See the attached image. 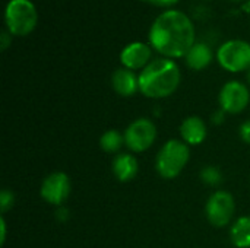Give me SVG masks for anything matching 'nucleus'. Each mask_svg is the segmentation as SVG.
Instances as JSON below:
<instances>
[{
	"label": "nucleus",
	"mask_w": 250,
	"mask_h": 248,
	"mask_svg": "<svg viewBox=\"0 0 250 248\" xmlns=\"http://www.w3.org/2000/svg\"><path fill=\"white\" fill-rule=\"evenodd\" d=\"M196 42V29L188 13L179 9L161 12L151 23L148 44L160 57L185 58L190 47Z\"/></svg>",
	"instance_id": "f257e3e1"
},
{
	"label": "nucleus",
	"mask_w": 250,
	"mask_h": 248,
	"mask_svg": "<svg viewBox=\"0 0 250 248\" xmlns=\"http://www.w3.org/2000/svg\"><path fill=\"white\" fill-rule=\"evenodd\" d=\"M182 72L176 60L157 57L139 72V92L149 99L171 96L180 86Z\"/></svg>",
	"instance_id": "f03ea898"
},
{
	"label": "nucleus",
	"mask_w": 250,
	"mask_h": 248,
	"mask_svg": "<svg viewBox=\"0 0 250 248\" xmlns=\"http://www.w3.org/2000/svg\"><path fill=\"white\" fill-rule=\"evenodd\" d=\"M190 159V146L182 139H168L155 155V171L164 180L177 178Z\"/></svg>",
	"instance_id": "7ed1b4c3"
},
{
	"label": "nucleus",
	"mask_w": 250,
	"mask_h": 248,
	"mask_svg": "<svg viewBox=\"0 0 250 248\" xmlns=\"http://www.w3.org/2000/svg\"><path fill=\"white\" fill-rule=\"evenodd\" d=\"M38 25V10L32 0H9L4 7V29L13 37H26Z\"/></svg>",
	"instance_id": "20e7f679"
},
{
	"label": "nucleus",
	"mask_w": 250,
	"mask_h": 248,
	"mask_svg": "<svg viewBox=\"0 0 250 248\" xmlns=\"http://www.w3.org/2000/svg\"><path fill=\"white\" fill-rule=\"evenodd\" d=\"M215 60L229 73H246L250 70V42L240 38L224 41L215 51Z\"/></svg>",
	"instance_id": "39448f33"
},
{
	"label": "nucleus",
	"mask_w": 250,
	"mask_h": 248,
	"mask_svg": "<svg viewBox=\"0 0 250 248\" xmlns=\"http://www.w3.org/2000/svg\"><path fill=\"white\" fill-rule=\"evenodd\" d=\"M157 126L149 117H138L125 129V146L132 153H144L157 140Z\"/></svg>",
	"instance_id": "423d86ee"
},
{
	"label": "nucleus",
	"mask_w": 250,
	"mask_h": 248,
	"mask_svg": "<svg viewBox=\"0 0 250 248\" xmlns=\"http://www.w3.org/2000/svg\"><path fill=\"white\" fill-rule=\"evenodd\" d=\"M236 200L234 196L226 190H215L205 203L207 221L215 228H226L234 222Z\"/></svg>",
	"instance_id": "0eeeda50"
},
{
	"label": "nucleus",
	"mask_w": 250,
	"mask_h": 248,
	"mask_svg": "<svg viewBox=\"0 0 250 248\" xmlns=\"http://www.w3.org/2000/svg\"><path fill=\"white\" fill-rule=\"evenodd\" d=\"M72 193V181L70 177L63 171H53L44 177L40 186V196L41 199L54 206H64L69 196Z\"/></svg>",
	"instance_id": "6e6552de"
},
{
	"label": "nucleus",
	"mask_w": 250,
	"mask_h": 248,
	"mask_svg": "<svg viewBox=\"0 0 250 248\" xmlns=\"http://www.w3.org/2000/svg\"><path fill=\"white\" fill-rule=\"evenodd\" d=\"M250 104V89L248 83L240 80L226 82L218 94V108L227 114H240Z\"/></svg>",
	"instance_id": "1a4fd4ad"
},
{
	"label": "nucleus",
	"mask_w": 250,
	"mask_h": 248,
	"mask_svg": "<svg viewBox=\"0 0 250 248\" xmlns=\"http://www.w3.org/2000/svg\"><path fill=\"white\" fill-rule=\"evenodd\" d=\"M154 50L148 42L142 41H133L123 47L120 51L119 60L122 63V67H126L133 72H142L154 58H152Z\"/></svg>",
	"instance_id": "9d476101"
},
{
	"label": "nucleus",
	"mask_w": 250,
	"mask_h": 248,
	"mask_svg": "<svg viewBox=\"0 0 250 248\" xmlns=\"http://www.w3.org/2000/svg\"><path fill=\"white\" fill-rule=\"evenodd\" d=\"M180 139L188 146H199L208 137V126L199 115H189L183 118L179 127Z\"/></svg>",
	"instance_id": "9b49d317"
},
{
	"label": "nucleus",
	"mask_w": 250,
	"mask_h": 248,
	"mask_svg": "<svg viewBox=\"0 0 250 248\" xmlns=\"http://www.w3.org/2000/svg\"><path fill=\"white\" fill-rule=\"evenodd\" d=\"M111 88L123 98L133 96L139 92V75L126 67H119L111 75Z\"/></svg>",
	"instance_id": "f8f14e48"
},
{
	"label": "nucleus",
	"mask_w": 250,
	"mask_h": 248,
	"mask_svg": "<svg viewBox=\"0 0 250 248\" xmlns=\"http://www.w3.org/2000/svg\"><path fill=\"white\" fill-rule=\"evenodd\" d=\"M111 171L117 181L129 183L136 178V175L139 172V162L133 153L120 152L113 158Z\"/></svg>",
	"instance_id": "ddd939ff"
},
{
	"label": "nucleus",
	"mask_w": 250,
	"mask_h": 248,
	"mask_svg": "<svg viewBox=\"0 0 250 248\" xmlns=\"http://www.w3.org/2000/svg\"><path fill=\"white\" fill-rule=\"evenodd\" d=\"M214 57H215V53L208 42L196 41L190 47L188 54L185 56V63L190 70L201 72L211 66V63L214 61Z\"/></svg>",
	"instance_id": "4468645a"
},
{
	"label": "nucleus",
	"mask_w": 250,
	"mask_h": 248,
	"mask_svg": "<svg viewBox=\"0 0 250 248\" xmlns=\"http://www.w3.org/2000/svg\"><path fill=\"white\" fill-rule=\"evenodd\" d=\"M230 241L236 248H250V215L234 219L230 225Z\"/></svg>",
	"instance_id": "2eb2a0df"
},
{
	"label": "nucleus",
	"mask_w": 250,
	"mask_h": 248,
	"mask_svg": "<svg viewBox=\"0 0 250 248\" xmlns=\"http://www.w3.org/2000/svg\"><path fill=\"white\" fill-rule=\"evenodd\" d=\"M98 143H100V148H101L103 152H105V153H117L125 146V136L119 130L110 129V130H105L101 134Z\"/></svg>",
	"instance_id": "dca6fc26"
},
{
	"label": "nucleus",
	"mask_w": 250,
	"mask_h": 248,
	"mask_svg": "<svg viewBox=\"0 0 250 248\" xmlns=\"http://www.w3.org/2000/svg\"><path fill=\"white\" fill-rule=\"evenodd\" d=\"M199 178H201V181L204 184H207L209 187H218L223 183V180H224L220 168H217L215 165H207V167H204L201 170V172H199Z\"/></svg>",
	"instance_id": "f3484780"
},
{
	"label": "nucleus",
	"mask_w": 250,
	"mask_h": 248,
	"mask_svg": "<svg viewBox=\"0 0 250 248\" xmlns=\"http://www.w3.org/2000/svg\"><path fill=\"white\" fill-rule=\"evenodd\" d=\"M15 205V194L12 190L9 189H3L0 193V210H1V216L4 213H7Z\"/></svg>",
	"instance_id": "a211bd4d"
},
{
	"label": "nucleus",
	"mask_w": 250,
	"mask_h": 248,
	"mask_svg": "<svg viewBox=\"0 0 250 248\" xmlns=\"http://www.w3.org/2000/svg\"><path fill=\"white\" fill-rule=\"evenodd\" d=\"M12 41H13V35L7 29L3 28L1 32H0V50L6 51L12 45Z\"/></svg>",
	"instance_id": "6ab92c4d"
},
{
	"label": "nucleus",
	"mask_w": 250,
	"mask_h": 248,
	"mask_svg": "<svg viewBox=\"0 0 250 248\" xmlns=\"http://www.w3.org/2000/svg\"><path fill=\"white\" fill-rule=\"evenodd\" d=\"M141 1L157 6V7H166L167 10V9H173V6H176L180 0H141Z\"/></svg>",
	"instance_id": "aec40b11"
},
{
	"label": "nucleus",
	"mask_w": 250,
	"mask_h": 248,
	"mask_svg": "<svg viewBox=\"0 0 250 248\" xmlns=\"http://www.w3.org/2000/svg\"><path fill=\"white\" fill-rule=\"evenodd\" d=\"M239 136H240V139L245 143L250 145V120H246V121H243L240 124V127H239Z\"/></svg>",
	"instance_id": "412c9836"
},
{
	"label": "nucleus",
	"mask_w": 250,
	"mask_h": 248,
	"mask_svg": "<svg viewBox=\"0 0 250 248\" xmlns=\"http://www.w3.org/2000/svg\"><path fill=\"white\" fill-rule=\"evenodd\" d=\"M69 216H70V213H69V209H67L66 206H59V208H56V212H54L56 221L64 224V222H67Z\"/></svg>",
	"instance_id": "4be33fe9"
},
{
	"label": "nucleus",
	"mask_w": 250,
	"mask_h": 248,
	"mask_svg": "<svg viewBox=\"0 0 250 248\" xmlns=\"http://www.w3.org/2000/svg\"><path fill=\"white\" fill-rule=\"evenodd\" d=\"M226 117H227V113H224L221 108H218L211 114V123L215 126H221L226 121Z\"/></svg>",
	"instance_id": "5701e85b"
},
{
	"label": "nucleus",
	"mask_w": 250,
	"mask_h": 248,
	"mask_svg": "<svg viewBox=\"0 0 250 248\" xmlns=\"http://www.w3.org/2000/svg\"><path fill=\"white\" fill-rule=\"evenodd\" d=\"M6 237H7V227H6L4 216H1V219H0V244H1V246H4Z\"/></svg>",
	"instance_id": "b1692460"
},
{
	"label": "nucleus",
	"mask_w": 250,
	"mask_h": 248,
	"mask_svg": "<svg viewBox=\"0 0 250 248\" xmlns=\"http://www.w3.org/2000/svg\"><path fill=\"white\" fill-rule=\"evenodd\" d=\"M242 7H243V10H245V12H250V0H248Z\"/></svg>",
	"instance_id": "393cba45"
},
{
	"label": "nucleus",
	"mask_w": 250,
	"mask_h": 248,
	"mask_svg": "<svg viewBox=\"0 0 250 248\" xmlns=\"http://www.w3.org/2000/svg\"><path fill=\"white\" fill-rule=\"evenodd\" d=\"M246 82H248V86L250 88V70L246 72Z\"/></svg>",
	"instance_id": "a878e982"
},
{
	"label": "nucleus",
	"mask_w": 250,
	"mask_h": 248,
	"mask_svg": "<svg viewBox=\"0 0 250 248\" xmlns=\"http://www.w3.org/2000/svg\"><path fill=\"white\" fill-rule=\"evenodd\" d=\"M230 1H234V3H246L248 0H230Z\"/></svg>",
	"instance_id": "bb28decb"
},
{
	"label": "nucleus",
	"mask_w": 250,
	"mask_h": 248,
	"mask_svg": "<svg viewBox=\"0 0 250 248\" xmlns=\"http://www.w3.org/2000/svg\"><path fill=\"white\" fill-rule=\"evenodd\" d=\"M204 1H211V0H204Z\"/></svg>",
	"instance_id": "cd10ccee"
}]
</instances>
